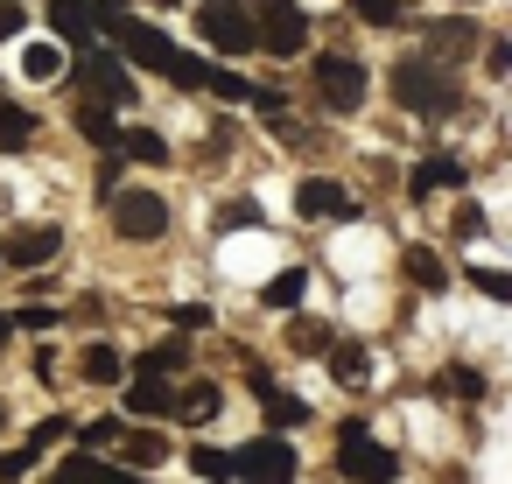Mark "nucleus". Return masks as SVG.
Instances as JSON below:
<instances>
[{"mask_svg": "<svg viewBox=\"0 0 512 484\" xmlns=\"http://www.w3.org/2000/svg\"><path fill=\"white\" fill-rule=\"evenodd\" d=\"M295 211H302V218H358V197H351L344 183H330V176H309V183L295 190Z\"/></svg>", "mask_w": 512, "mask_h": 484, "instance_id": "nucleus-11", "label": "nucleus"}, {"mask_svg": "<svg viewBox=\"0 0 512 484\" xmlns=\"http://www.w3.org/2000/svg\"><path fill=\"white\" fill-rule=\"evenodd\" d=\"M127 407H134V414H155V421H162V414L176 407V393H169V379H141V372H134V386H127Z\"/></svg>", "mask_w": 512, "mask_h": 484, "instance_id": "nucleus-19", "label": "nucleus"}, {"mask_svg": "<svg viewBox=\"0 0 512 484\" xmlns=\"http://www.w3.org/2000/svg\"><path fill=\"white\" fill-rule=\"evenodd\" d=\"M400 274H407L414 288H428V295H442V288H449V267H442V253H435V246H407V253H400Z\"/></svg>", "mask_w": 512, "mask_h": 484, "instance_id": "nucleus-15", "label": "nucleus"}, {"mask_svg": "<svg viewBox=\"0 0 512 484\" xmlns=\"http://www.w3.org/2000/svg\"><path fill=\"white\" fill-rule=\"evenodd\" d=\"M64 428H71V421H64V414H57V421H43V428H36V435H29V449H50V442H57V435H64Z\"/></svg>", "mask_w": 512, "mask_h": 484, "instance_id": "nucleus-42", "label": "nucleus"}, {"mask_svg": "<svg viewBox=\"0 0 512 484\" xmlns=\"http://www.w3.org/2000/svg\"><path fill=\"white\" fill-rule=\"evenodd\" d=\"M29 463H36V449H8V456H0V484H15Z\"/></svg>", "mask_w": 512, "mask_h": 484, "instance_id": "nucleus-37", "label": "nucleus"}, {"mask_svg": "<svg viewBox=\"0 0 512 484\" xmlns=\"http://www.w3.org/2000/svg\"><path fill=\"white\" fill-rule=\"evenodd\" d=\"M57 253H64V225H22V232H8V239H0V267H15V274L50 267Z\"/></svg>", "mask_w": 512, "mask_h": 484, "instance_id": "nucleus-9", "label": "nucleus"}, {"mask_svg": "<svg viewBox=\"0 0 512 484\" xmlns=\"http://www.w3.org/2000/svg\"><path fill=\"white\" fill-rule=\"evenodd\" d=\"M232 477H246V484H295L302 477V456L281 435H260V442L232 449Z\"/></svg>", "mask_w": 512, "mask_h": 484, "instance_id": "nucleus-5", "label": "nucleus"}, {"mask_svg": "<svg viewBox=\"0 0 512 484\" xmlns=\"http://www.w3.org/2000/svg\"><path fill=\"white\" fill-rule=\"evenodd\" d=\"M176 407H183V421H197V428H204V421H218V386H211V379H190Z\"/></svg>", "mask_w": 512, "mask_h": 484, "instance_id": "nucleus-25", "label": "nucleus"}, {"mask_svg": "<svg viewBox=\"0 0 512 484\" xmlns=\"http://www.w3.org/2000/svg\"><path fill=\"white\" fill-rule=\"evenodd\" d=\"M330 379L337 386H365V344H337L330 351Z\"/></svg>", "mask_w": 512, "mask_h": 484, "instance_id": "nucleus-28", "label": "nucleus"}, {"mask_svg": "<svg viewBox=\"0 0 512 484\" xmlns=\"http://www.w3.org/2000/svg\"><path fill=\"white\" fill-rule=\"evenodd\" d=\"M337 470L358 477V484H393V477H400V456H393L365 421H344V435H337Z\"/></svg>", "mask_w": 512, "mask_h": 484, "instance_id": "nucleus-3", "label": "nucleus"}, {"mask_svg": "<svg viewBox=\"0 0 512 484\" xmlns=\"http://www.w3.org/2000/svg\"><path fill=\"white\" fill-rule=\"evenodd\" d=\"M435 393H463V400H477V393H484V372H470V365H442V372H435Z\"/></svg>", "mask_w": 512, "mask_h": 484, "instance_id": "nucleus-29", "label": "nucleus"}, {"mask_svg": "<svg viewBox=\"0 0 512 484\" xmlns=\"http://www.w3.org/2000/svg\"><path fill=\"white\" fill-rule=\"evenodd\" d=\"M29 15H22V0H0V36H22Z\"/></svg>", "mask_w": 512, "mask_h": 484, "instance_id": "nucleus-38", "label": "nucleus"}, {"mask_svg": "<svg viewBox=\"0 0 512 484\" xmlns=\"http://www.w3.org/2000/svg\"><path fill=\"white\" fill-rule=\"evenodd\" d=\"M113 435H120V421H92V428H85V442H92V449H106Z\"/></svg>", "mask_w": 512, "mask_h": 484, "instance_id": "nucleus-43", "label": "nucleus"}, {"mask_svg": "<svg viewBox=\"0 0 512 484\" xmlns=\"http://www.w3.org/2000/svg\"><path fill=\"white\" fill-rule=\"evenodd\" d=\"M8 337H15V316H0V344H8Z\"/></svg>", "mask_w": 512, "mask_h": 484, "instance_id": "nucleus-45", "label": "nucleus"}, {"mask_svg": "<svg viewBox=\"0 0 512 484\" xmlns=\"http://www.w3.org/2000/svg\"><path fill=\"white\" fill-rule=\"evenodd\" d=\"M351 15L372 22V29H393L400 22V0H351Z\"/></svg>", "mask_w": 512, "mask_h": 484, "instance_id": "nucleus-33", "label": "nucleus"}, {"mask_svg": "<svg viewBox=\"0 0 512 484\" xmlns=\"http://www.w3.org/2000/svg\"><path fill=\"white\" fill-rule=\"evenodd\" d=\"M197 29H204V43H211V50H225V57L253 50V15L239 8V0H211V8L197 15Z\"/></svg>", "mask_w": 512, "mask_h": 484, "instance_id": "nucleus-10", "label": "nucleus"}, {"mask_svg": "<svg viewBox=\"0 0 512 484\" xmlns=\"http://www.w3.org/2000/svg\"><path fill=\"white\" fill-rule=\"evenodd\" d=\"M36 141V113L29 106H8V99H0V155H22Z\"/></svg>", "mask_w": 512, "mask_h": 484, "instance_id": "nucleus-17", "label": "nucleus"}, {"mask_svg": "<svg viewBox=\"0 0 512 484\" xmlns=\"http://www.w3.org/2000/svg\"><path fill=\"white\" fill-rule=\"evenodd\" d=\"M253 50H267V57H295V50H309V15L295 8V0H267L260 22H253Z\"/></svg>", "mask_w": 512, "mask_h": 484, "instance_id": "nucleus-7", "label": "nucleus"}, {"mask_svg": "<svg viewBox=\"0 0 512 484\" xmlns=\"http://www.w3.org/2000/svg\"><path fill=\"white\" fill-rule=\"evenodd\" d=\"M470 288H484L491 302H512V274H498V267H470Z\"/></svg>", "mask_w": 512, "mask_h": 484, "instance_id": "nucleus-34", "label": "nucleus"}, {"mask_svg": "<svg viewBox=\"0 0 512 484\" xmlns=\"http://www.w3.org/2000/svg\"><path fill=\"white\" fill-rule=\"evenodd\" d=\"M204 85H211V92H218L225 106H253V92H260V85H246V78H232V71H211Z\"/></svg>", "mask_w": 512, "mask_h": 484, "instance_id": "nucleus-31", "label": "nucleus"}, {"mask_svg": "<svg viewBox=\"0 0 512 484\" xmlns=\"http://www.w3.org/2000/svg\"><path fill=\"white\" fill-rule=\"evenodd\" d=\"M183 358H190V344H183V337H169V344L141 351V358H134V372H141V379H169V372H183Z\"/></svg>", "mask_w": 512, "mask_h": 484, "instance_id": "nucleus-18", "label": "nucleus"}, {"mask_svg": "<svg viewBox=\"0 0 512 484\" xmlns=\"http://www.w3.org/2000/svg\"><path fill=\"white\" fill-rule=\"evenodd\" d=\"M113 442H120V463H134V470H148V463H162V456H169V442H162V435H148V428L113 435Z\"/></svg>", "mask_w": 512, "mask_h": 484, "instance_id": "nucleus-22", "label": "nucleus"}, {"mask_svg": "<svg viewBox=\"0 0 512 484\" xmlns=\"http://www.w3.org/2000/svg\"><path fill=\"white\" fill-rule=\"evenodd\" d=\"M246 379H253L260 407H267V428H302V421H309V400H302V393H281V386L267 379V365H253Z\"/></svg>", "mask_w": 512, "mask_h": 484, "instance_id": "nucleus-12", "label": "nucleus"}, {"mask_svg": "<svg viewBox=\"0 0 512 484\" xmlns=\"http://www.w3.org/2000/svg\"><path fill=\"white\" fill-rule=\"evenodd\" d=\"M169 78H176V92H197V85L211 78V64H197V57H183V50H176V57H169Z\"/></svg>", "mask_w": 512, "mask_h": 484, "instance_id": "nucleus-32", "label": "nucleus"}, {"mask_svg": "<svg viewBox=\"0 0 512 484\" xmlns=\"http://www.w3.org/2000/svg\"><path fill=\"white\" fill-rule=\"evenodd\" d=\"M218 225H260V204H225Z\"/></svg>", "mask_w": 512, "mask_h": 484, "instance_id": "nucleus-39", "label": "nucleus"}, {"mask_svg": "<svg viewBox=\"0 0 512 484\" xmlns=\"http://www.w3.org/2000/svg\"><path fill=\"white\" fill-rule=\"evenodd\" d=\"M99 484H141V470H106Z\"/></svg>", "mask_w": 512, "mask_h": 484, "instance_id": "nucleus-44", "label": "nucleus"}, {"mask_svg": "<svg viewBox=\"0 0 512 484\" xmlns=\"http://www.w3.org/2000/svg\"><path fill=\"white\" fill-rule=\"evenodd\" d=\"M288 337H295V351H323V344H330V330H323V323H295Z\"/></svg>", "mask_w": 512, "mask_h": 484, "instance_id": "nucleus-36", "label": "nucleus"}, {"mask_svg": "<svg viewBox=\"0 0 512 484\" xmlns=\"http://www.w3.org/2000/svg\"><path fill=\"white\" fill-rule=\"evenodd\" d=\"M302 288H309V274H302V267H288V274H274V281H267V288H260V302H267V309H281V316H288V309H295V302H302Z\"/></svg>", "mask_w": 512, "mask_h": 484, "instance_id": "nucleus-24", "label": "nucleus"}, {"mask_svg": "<svg viewBox=\"0 0 512 484\" xmlns=\"http://www.w3.org/2000/svg\"><path fill=\"white\" fill-rule=\"evenodd\" d=\"M85 379H92V386H120V379H127V358H120L113 344H85Z\"/></svg>", "mask_w": 512, "mask_h": 484, "instance_id": "nucleus-21", "label": "nucleus"}, {"mask_svg": "<svg viewBox=\"0 0 512 484\" xmlns=\"http://www.w3.org/2000/svg\"><path fill=\"white\" fill-rule=\"evenodd\" d=\"M113 148H120L127 162H141V169H162V162H169V141H162L155 127H127V134H120Z\"/></svg>", "mask_w": 512, "mask_h": 484, "instance_id": "nucleus-16", "label": "nucleus"}, {"mask_svg": "<svg viewBox=\"0 0 512 484\" xmlns=\"http://www.w3.org/2000/svg\"><path fill=\"white\" fill-rule=\"evenodd\" d=\"M169 323H176V330H204L211 309H204V302H169Z\"/></svg>", "mask_w": 512, "mask_h": 484, "instance_id": "nucleus-35", "label": "nucleus"}, {"mask_svg": "<svg viewBox=\"0 0 512 484\" xmlns=\"http://www.w3.org/2000/svg\"><path fill=\"white\" fill-rule=\"evenodd\" d=\"M428 50H435V57H463V50H477V22H435V29H428Z\"/></svg>", "mask_w": 512, "mask_h": 484, "instance_id": "nucleus-20", "label": "nucleus"}, {"mask_svg": "<svg viewBox=\"0 0 512 484\" xmlns=\"http://www.w3.org/2000/svg\"><path fill=\"white\" fill-rule=\"evenodd\" d=\"M393 99H400L407 113H421V120H449V113L463 106L456 78H449L442 64H428V57H407V64H393Z\"/></svg>", "mask_w": 512, "mask_h": 484, "instance_id": "nucleus-1", "label": "nucleus"}, {"mask_svg": "<svg viewBox=\"0 0 512 484\" xmlns=\"http://www.w3.org/2000/svg\"><path fill=\"white\" fill-rule=\"evenodd\" d=\"M456 232H463V239H477V232H484V211H477V204H463V211H456Z\"/></svg>", "mask_w": 512, "mask_h": 484, "instance_id": "nucleus-41", "label": "nucleus"}, {"mask_svg": "<svg viewBox=\"0 0 512 484\" xmlns=\"http://www.w3.org/2000/svg\"><path fill=\"white\" fill-rule=\"evenodd\" d=\"M15 323H22V330H57V323H64V316H57V309H22V316H15Z\"/></svg>", "mask_w": 512, "mask_h": 484, "instance_id": "nucleus-40", "label": "nucleus"}, {"mask_svg": "<svg viewBox=\"0 0 512 484\" xmlns=\"http://www.w3.org/2000/svg\"><path fill=\"white\" fill-rule=\"evenodd\" d=\"M106 211H113V232L120 239H162L169 232L162 190H106Z\"/></svg>", "mask_w": 512, "mask_h": 484, "instance_id": "nucleus-4", "label": "nucleus"}, {"mask_svg": "<svg viewBox=\"0 0 512 484\" xmlns=\"http://www.w3.org/2000/svg\"><path fill=\"white\" fill-rule=\"evenodd\" d=\"M463 183H470L463 155H428V162H414V176H407V190H414V197H435V190H463Z\"/></svg>", "mask_w": 512, "mask_h": 484, "instance_id": "nucleus-13", "label": "nucleus"}, {"mask_svg": "<svg viewBox=\"0 0 512 484\" xmlns=\"http://www.w3.org/2000/svg\"><path fill=\"white\" fill-rule=\"evenodd\" d=\"M78 134H85L92 148H113V141H120V120H113V113L92 99V106H78Z\"/></svg>", "mask_w": 512, "mask_h": 484, "instance_id": "nucleus-23", "label": "nucleus"}, {"mask_svg": "<svg viewBox=\"0 0 512 484\" xmlns=\"http://www.w3.org/2000/svg\"><path fill=\"white\" fill-rule=\"evenodd\" d=\"M106 36H113V50H120L127 64H141V71H169V57H176V43H169L155 22H134V15L106 22Z\"/></svg>", "mask_w": 512, "mask_h": 484, "instance_id": "nucleus-8", "label": "nucleus"}, {"mask_svg": "<svg viewBox=\"0 0 512 484\" xmlns=\"http://www.w3.org/2000/svg\"><path fill=\"white\" fill-rule=\"evenodd\" d=\"M50 29H57V43H64V50H85V43L99 36L85 0H50Z\"/></svg>", "mask_w": 512, "mask_h": 484, "instance_id": "nucleus-14", "label": "nucleus"}, {"mask_svg": "<svg viewBox=\"0 0 512 484\" xmlns=\"http://www.w3.org/2000/svg\"><path fill=\"white\" fill-rule=\"evenodd\" d=\"M190 470H197L204 484H232V449H211V442H197V449H190Z\"/></svg>", "mask_w": 512, "mask_h": 484, "instance_id": "nucleus-27", "label": "nucleus"}, {"mask_svg": "<svg viewBox=\"0 0 512 484\" xmlns=\"http://www.w3.org/2000/svg\"><path fill=\"white\" fill-rule=\"evenodd\" d=\"M316 92H323L330 113H358L365 106V64L351 50H323L316 57Z\"/></svg>", "mask_w": 512, "mask_h": 484, "instance_id": "nucleus-6", "label": "nucleus"}, {"mask_svg": "<svg viewBox=\"0 0 512 484\" xmlns=\"http://www.w3.org/2000/svg\"><path fill=\"white\" fill-rule=\"evenodd\" d=\"M99 477H106V463L78 449V456H64V463H57V477H50V484H99Z\"/></svg>", "mask_w": 512, "mask_h": 484, "instance_id": "nucleus-30", "label": "nucleus"}, {"mask_svg": "<svg viewBox=\"0 0 512 484\" xmlns=\"http://www.w3.org/2000/svg\"><path fill=\"white\" fill-rule=\"evenodd\" d=\"M71 78L99 99V106H134V71H127V57L120 50H99V43H85V50H71Z\"/></svg>", "mask_w": 512, "mask_h": 484, "instance_id": "nucleus-2", "label": "nucleus"}, {"mask_svg": "<svg viewBox=\"0 0 512 484\" xmlns=\"http://www.w3.org/2000/svg\"><path fill=\"white\" fill-rule=\"evenodd\" d=\"M57 71H64V43H29L22 50V78H43L50 85Z\"/></svg>", "mask_w": 512, "mask_h": 484, "instance_id": "nucleus-26", "label": "nucleus"}]
</instances>
